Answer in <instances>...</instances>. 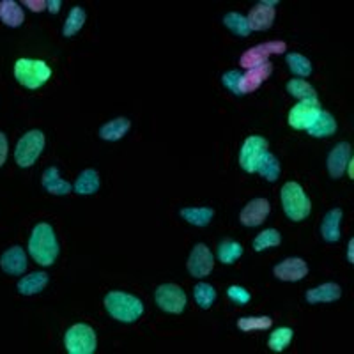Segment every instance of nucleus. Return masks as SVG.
<instances>
[{"label":"nucleus","instance_id":"obj_3","mask_svg":"<svg viewBox=\"0 0 354 354\" xmlns=\"http://www.w3.org/2000/svg\"><path fill=\"white\" fill-rule=\"evenodd\" d=\"M280 198H282L283 213L289 220L303 221L305 218H308L310 211H312V202L298 183H286L280 189Z\"/></svg>","mask_w":354,"mask_h":354},{"label":"nucleus","instance_id":"obj_4","mask_svg":"<svg viewBox=\"0 0 354 354\" xmlns=\"http://www.w3.org/2000/svg\"><path fill=\"white\" fill-rule=\"evenodd\" d=\"M15 78L24 87L36 91L52 78V69L39 59H18L15 64Z\"/></svg>","mask_w":354,"mask_h":354},{"label":"nucleus","instance_id":"obj_19","mask_svg":"<svg viewBox=\"0 0 354 354\" xmlns=\"http://www.w3.org/2000/svg\"><path fill=\"white\" fill-rule=\"evenodd\" d=\"M344 213L340 207H335V209L328 211L322 218L321 223V236L326 243H337L340 241L342 234H340V223H342Z\"/></svg>","mask_w":354,"mask_h":354},{"label":"nucleus","instance_id":"obj_42","mask_svg":"<svg viewBox=\"0 0 354 354\" xmlns=\"http://www.w3.org/2000/svg\"><path fill=\"white\" fill-rule=\"evenodd\" d=\"M347 261L354 264V238H351L349 245H347Z\"/></svg>","mask_w":354,"mask_h":354},{"label":"nucleus","instance_id":"obj_20","mask_svg":"<svg viewBox=\"0 0 354 354\" xmlns=\"http://www.w3.org/2000/svg\"><path fill=\"white\" fill-rule=\"evenodd\" d=\"M41 185H43V188L46 189L50 195H59V197L71 194L73 189L71 183L62 179L57 167H48V169L44 170L43 177H41Z\"/></svg>","mask_w":354,"mask_h":354},{"label":"nucleus","instance_id":"obj_14","mask_svg":"<svg viewBox=\"0 0 354 354\" xmlns=\"http://www.w3.org/2000/svg\"><path fill=\"white\" fill-rule=\"evenodd\" d=\"M271 211V205L268 198H254L243 207L239 220L245 227H259L262 225Z\"/></svg>","mask_w":354,"mask_h":354},{"label":"nucleus","instance_id":"obj_10","mask_svg":"<svg viewBox=\"0 0 354 354\" xmlns=\"http://www.w3.org/2000/svg\"><path fill=\"white\" fill-rule=\"evenodd\" d=\"M156 305L167 314H183L186 308V292L176 283H163L154 292Z\"/></svg>","mask_w":354,"mask_h":354},{"label":"nucleus","instance_id":"obj_1","mask_svg":"<svg viewBox=\"0 0 354 354\" xmlns=\"http://www.w3.org/2000/svg\"><path fill=\"white\" fill-rule=\"evenodd\" d=\"M61 246L50 223H37L28 239V254L37 264L52 266L59 257Z\"/></svg>","mask_w":354,"mask_h":354},{"label":"nucleus","instance_id":"obj_36","mask_svg":"<svg viewBox=\"0 0 354 354\" xmlns=\"http://www.w3.org/2000/svg\"><path fill=\"white\" fill-rule=\"evenodd\" d=\"M282 243V236L277 229H266L261 234H257V238L254 239V250L255 252H264V250L274 248Z\"/></svg>","mask_w":354,"mask_h":354},{"label":"nucleus","instance_id":"obj_17","mask_svg":"<svg viewBox=\"0 0 354 354\" xmlns=\"http://www.w3.org/2000/svg\"><path fill=\"white\" fill-rule=\"evenodd\" d=\"M271 73H273V66H271L270 62H266V64L259 66V68L246 69V73H243V77H241L243 96H245V94L255 93V91H257V88L271 77Z\"/></svg>","mask_w":354,"mask_h":354},{"label":"nucleus","instance_id":"obj_31","mask_svg":"<svg viewBox=\"0 0 354 354\" xmlns=\"http://www.w3.org/2000/svg\"><path fill=\"white\" fill-rule=\"evenodd\" d=\"M292 338H294V331L290 330V328H286V326L277 328V330L270 335L268 346H270V349L273 351V353H283V351L290 346Z\"/></svg>","mask_w":354,"mask_h":354},{"label":"nucleus","instance_id":"obj_28","mask_svg":"<svg viewBox=\"0 0 354 354\" xmlns=\"http://www.w3.org/2000/svg\"><path fill=\"white\" fill-rule=\"evenodd\" d=\"M223 25L229 28L230 32L236 34L239 37H248L252 34V28L248 25V18L241 12H227L225 17H223Z\"/></svg>","mask_w":354,"mask_h":354},{"label":"nucleus","instance_id":"obj_21","mask_svg":"<svg viewBox=\"0 0 354 354\" xmlns=\"http://www.w3.org/2000/svg\"><path fill=\"white\" fill-rule=\"evenodd\" d=\"M131 128V122L126 117H117L100 128V138L106 142H117L126 137V133Z\"/></svg>","mask_w":354,"mask_h":354},{"label":"nucleus","instance_id":"obj_7","mask_svg":"<svg viewBox=\"0 0 354 354\" xmlns=\"http://www.w3.org/2000/svg\"><path fill=\"white\" fill-rule=\"evenodd\" d=\"M287 50L286 41H266V43L257 44L254 48L246 50L239 59V64L245 69L259 68V66L266 64L271 55H282Z\"/></svg>","mask_w":354,"mask_h":354},{"label":"nucleus","instance_id":"obj_22","mask_svg":"<svg viewBox=\"0 0 354 354\" xmlns=\"http://www.w3.org/2000/svg\"><path fill=\"white\" fill-rule=\"evenodd\" d=\"M0 20L8 27H21L25 21L24 9L15 0H0Z\"/></svg>","mask_w":354,"mask_h":354},{"label":"nucleus","instance_id":"obj_35","mask_svg":"<svg viewBox=\"0 0 354 354\" xmlns=\"http://www.w3.org/2000/svg\"><path fill=\"white\" fill-rule=\"evenodd\" d=\"M194 298L202 310H209L216 301V290L211 283L201 282L194 287Z\"/></svg>","mask_w":354,"mask_h":354},{"label":"nucleus","instance_id":"obj_37","mask_svg":"<svg viewBox=\"0 0 354 354\" xmlns=\"http://www.w3.org/2000/svg\"><path fill=\"white\" fill-rule=\"evenodd\" d=\"M241 77H243V73L236 71V69H230V71H227L221 75V84H223V87L225 88H229L230 93L236 94V96H243L241 94Z\"/></svg>","mask_w":354,"mask_h":354},{"label":"nucleus","instance_id":"obj_33","mask_svg":"<svg viewBox=\"0 0 354 354\" xmlns=\"http://www.w3.org/2000/svg\"><path fill=\"white\" fill-rule=\"evenodd\" d=\"M287 68L290 69V73H294L296 77L306 78L312 75V62L306 59L301 53H287L286 57Z\"/></svg>","mask_w":354,"mask_h":354},{"label":"nucleus","instance_id":"obj_26","mask_svg":"<svg viewBox=\"0 0 354 354\" xmlns=\"http://www.w3.org/2000/svg\"><path fill=\"white\" fill-rule=\"evenodd\" d=\"M335 131H337V121H335V117L330 112H324V110L321 112L317 121L314 122V126L308 129L310 137L314 138L331 137Z\"/></svg>","mask_w":354,"mask_h":354},{"label":"nucleus","instance_id":"obj_39","mask_svg":"<svg viewBox=\"0 0 354 354\" xmlns=\"http://www.w3.org/2000/svg\"><path fill=\"white\" fill-rule=\"evenodd\" d=\"M8 151H9L8 137H6L4 133L0 131V167L4 165L6 160H8Z\"/></svg>","mask_w":354,"mask_h":354},{"label":"nucleus","instance_id":"obj_13","mask_svg":"<svg viewBox=\"0 0 354 354\" xmlns=\"http://www.w3.org/2000/svg\"><path fill=\"white\" fill-rule=\"evenodd\" d=\"M274 278L282 282H299L308 274V264L301 257H289L273 268Z\"/></svg>","mask_w":354,"mask_h":354},{"label":"nucleus","instance_id":"obj_43","mask_svg":"<svg viewBox=\"0 0 354 354\" xmlns=\"http://www.w3.org/2000/svg\"><path fill=\"white\" fill-rule=\"evenodd\" d=\"M347 174H349V177L354 181V156L351 158L349 165H347Z\"/></svg>","mask_w":354,"mask_h":354},{"label":"nucleus","instance_id":"obj_12","mask_svg":"<svg viewBox=\"0 0 354 354\" xmlns=\"http://www.w3.org/2000/svg\"><path fill=\"white\" fill-rule=\"evenodd\" d=\"M274 6H278V0H262L259 4H255L254 8L250 9L248 12V25L252 30H268V28L273 27L274 18H277V9Z\"/></svg>","mask_w":354,"mask_h":354},{"label":"nucleus","instance_id":"obj_32","mask_svg":"<svg viewBox=\"0 0 354 354\" xmlns=\"http://www.w3.org/2000/svg\"><path fill=\"white\" fill-rule=\"evenodd\" d=\"M257 174H261L266 181H270V183L278 181V177H280V161H278V158L268 151L266 156L262 158L261 163H259Z\"/></svg>","mask_w":354,"mask_h":354},{"label":"nucleus","instance_id":"obj_41","mask_svg":"<svg viewBox=\"0 0 354 354\" xmlns=\"http://www.w3.org/2000/svg\"><path fill=\"white\" fill-rule=\"evenodd\" d=\"M61 6H62L61 0H48V2H46V9H48L52 15H57V12L61 11Z\"/></svg>","mask_w":354,"mask_h":354},{"label":"nucleus","instance_id":"obj_38","mask_svg":"<svg viewBox=\"0 0 354 354\" xmlns=\"http://www.w3.org/2000/svg\"><path fill=\"white\" fill-rule=\"evenodd\" d=\"M227 296H229L230 301L236 303V305H239V306L248 305L250 299H252V294H250V290L245 289V287H241V286H230L229 289H227Z\"/></svg>","mask_w":354,"mask_h":354},{"label":"nucleus","instance_id":"obj_24","mask_svg":"<svg viewBox=\"0 0 354 354\" xmlns=\"http://www.w3.org/2000/svg\"><path fill=\"white\" fill-rule=\"evenodd\" d=\"M46 286H48V274L44 271H36L21 278L17 287L18 292L24 296H34V294H39Z\"/></svg>","mask_w":354,"mask_h":354},{"label":"nucleus","instance_id":"obj_25","mask_svg":"<svg viewBox=\"0 0 354 354\" xmlns=\"http://www.w3.org/2000/svg\"><path fill=\"white\" fill-rule=\"evenodd\" d=\"M181 216L188 221L189 225L207 227L213 220L214 209L205 207V205H202V207H183Z\"/></svg>","mask_w":354,"mask_h":354},{"label":"nucleus","instance_id":"obj_27","mask_svg":"<svg viewBox=\"0 0 354 354\" xmlns=\"http://www.w3.org/2000/svg\"><path fill=\"white\" fill-rule=\"evenodd\" d=\"M216 255L218 259H220L221 264L230 266L243 255V245L238 241H234V239H223V241L218 245Z\"/></svg>","mask_w":354,"mask_h":354},{"label":"nucleus","instance_id":"obj_5","mask_svg":"<svg viewBox=\"0 0 354 354\" xmlns=\"http://www.w3.org/2000/svg\"><path fill=\"white\" fill-rule=\"evenodd\" d=\"M64 347L69 354H94L97 349L96 331L88 324H73L64 335Z\"/></svg>","mask_w":354,"mask_h":354},{"label":"nucleus","instance_id":"obj_8","mask_svg":"<svg viewBox=\"0 0 354 354\" xmlns=\"http://www.w3.org/2000/svg\"><path fill=\"white\" fill-rule=\"evenodd\" d=\"M321 112L322 110L319 100H301L298 105H294L290 109L289 115H287V122H289L290 128L306 129L308 131L319 119Z\"/></svg>","mask_w":354,"mask_h":354},{"label":"nucleus","instance_id":"obj_23","mask_svg":"<svg viewBox=\"0 0 354 354\" xmlns=\"http://www.w3.org/2000/svg\"><path fill=\"white\" fill-rule=\"evenodd\" d=\"M100 174L94 169H85L84 172L78 174L77 181H75V194L78 195H94L100 192Z\"/></svg>","mask_w":354,"mask_h":354},{"label":"nucleus","instance_id":"obj_34","mask_svg":"<svg viewBox=\"0 0 354 354\" xmlns=\"http://www.w3.org/2000/svg\"><path fill=\"white\" fill-rule=\"evenodd\" d=\"M287 93L290 96L301 100H317V93L315 88L308 84V82L301 80V78H294V80L287 82Z\"/></svg>","mask_w":354,"mask_h":354},{"label":"nucleus","instance_id":"obj_18","mask_svg":"<svg viewBox=\"0 0 354 354\" xmlns=\"http://www.w3.org/2000/svg\"><path fill=\"white\" fill-rule=\"evenodd\" d=\"M306 301L310 305H321V303H333L342 298V287L335 282L322 283L319 287H312L306 290Z\"/></svg>","mask_w":354,"mask_h":354},{"label":"nucleus","instance_id":"obj_11","mask_svg":"<svg viewBox=\"0 0 354 354\" xmlns=\"http://www.w3.org/2000/svg\"><path fill=\"white\" fill-rule=\"evenodd\" d=\"M186 268H188V273L194 278H205L213 271L214 257L211 254V250L207 248V245L198 243V245L194 246L188 262H186Z\"/></svg>","mask_w":354,"mask_h":354},{"label":"nucleus","instance_id":"obj_30","mask_svg":"<svg viewBox=\"0 0 354 354\" xmlns=\"http://www.w3.org/2000/svg\"><path fill=\"white\" fill-rule=\"evenodd\" d=\"M271 326H273V319L270 315H252V317L238 319V328L245 333L270 330Z\"/></svg>","mask_w":354,"mask_h":354},{"label":"nucleus","instance_id":"obj_6","mask_svg":"<svg viewBox=\"0 0 354 354\" xmlns=\"http://www.w3.org/2000/svg\"><path fill=\"white\" fill-rule=\"evenodd\" d=\"M44 135L39 129H30L18 140L17 149H15V160H17L18 167L21 169H28L36 163L37 158L41 156L44 149Z\"/></svg>","mask_w":354,"mask_h":354},{"label":"nucleus","instance_id":"obj_9","mask_svg":"<svg viewBox=\"0 0 354 354\" xmlns=\"http://www.w3.org/2000/svg\"><path fill=\"white\" fill-rule=\"evenodd\" d=\"M266 153H268V140L266 138L257 137V135L248 137L243 142L241 151H239V165L245 172L255 174Z\"/></svg>","mask_w":354,"mask_h":354},{"label":"nucleus","instance_id":"obj_15","mask_svg":"<svg viewBox=\"0 0 354 354\" xmlns=\"http://www.w3.org/2000/svg\"><path fill=\"white\" fill-rule=\"evenodd\" d=\"M349 158H351L349 142H338L333 149H331V153L328 154V160H326L328 174H330L331 179H340V177L344 176V172L347 170V165H349Z\"/></svg>","mask_w":354,"mask_h":354},{"label":"nucleus","instance_id":"obj_29","mask_svg":"<svg viewBox=\"0 0 354 354\" xmlns=\"http://www.w3.org/2000/svg\"><path fill=\"white\" fill-rule=\"evenodd\" d=\"M85 20H87V15H85L84 9L80 6H75V8L69 11L68 18L64 21V27H62V36L64 37H73L75 34L80 30L85 25Z\"/></svg>","mask_w":354,"mask_h":354},{"label":"nucleus","instance_id":"obj_2","mask_svg":"<svg viewBox=\"0 0 354 354\" xmlns=\"http://www.w3.org/2000/svg\"><path fill=\"white\" fill-rule=\"evenodd\" d=\"M105 310L112 319L124 324L137 322L144 314V303L133 294L122 292V290H110L103 299Z\"/></svg>","mask_w":354,"mask_h":354},{"label":"nucleus","instance_id":"obj_16","mask_svg":"<svg viewBox=\"0 0 354 354\" xmlns=\"http://www.w3.org/2000/svg\"><path fill=\"white\" fill-rule=\"evenodd\" d=\"M0 268L2 271L11 277H20L27 271V255H25L24 248L18 245L11 246L2 254L0 257Z\"/></svg>","mask_w":354,"mask_h":354},{"label":"nucleus","instance_id":"obj_40","mask_svg":"<svg viewBox=\"0 0 354 354\" xmlns=\"http://www.w3.org/2000/svg\"><path fill=\"white\" fill-rule=\"evenodd\" d=\"M21 4L34 12H41L46 9V2H44V0H24Z\"/></svg>","mask_w":354,"mask_h":354}]
</instances>
